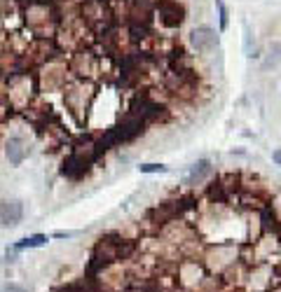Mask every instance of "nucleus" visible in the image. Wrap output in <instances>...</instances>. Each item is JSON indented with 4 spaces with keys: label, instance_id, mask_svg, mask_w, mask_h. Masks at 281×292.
<instances>
[{
    "label": "nucleus",
    "instance_id": "f257e3e1",
    "mask_svg": "<svg viewBox=\"0 0 281 292\" xmlns=\"http://www.w3.org/2000/svg\"><path fill=\"white\" fill-rule=\"evenodd\" d=\"M33 89H35V80L29 70L12 75V77H7L5 103L12 110H29L31 101H33Z\"/></svg>",
    "mask_w": 281,
    "mask_h": 292
},
{
    "label": "nucleus",
    "instance_id": "f03ea898",
    "mask_svg": "<svg viewBox=\"0 0 281 292\" xmlns=\"http://www.w3.org/2000/svg\"><path fill=\"white\" fill-rule=\"evenodd\" d=\"M63 101L68 105L70 115L75 117L78 122L85 120L87 110L92 105V98H94V84L89 80H73L63 86Z\"/></svg>",
    "mask_w": 281,
    "mask_h": 292
},
{
    "label": "nucleus",
    "instance_id": "7ed1b4c3",
    "mask_svg": "<svg viewBox=\"0 0 281 292\" xmlns=\"http://www.w3.org/2000/svg\"><path fill=\"white\" fill-rule=\"evenodd\" d=\"M68 66L61 61V59H49L45 63V68H42L40 77H38V84L40 89L45 92H54V89H63V86L68 84Z\"/></svg>",
    "mask_w": 281,
    "mask_h": 292
},
{
    "label": "nucleus",
    "instance_id": "20e7f679",
    "mask_svg": "<svg viewBox=\"0 0 281 292\" xmlns=\"http://www.w3.org/2000/svg\"><path fill=\"white\" fill-rule=\"evenodd\" d=\"M155 10L160 14V21L167 26V28H178L185 19V10L178 0H157Z\"/></svg>",
    "mask_w": 281,
    "mask_h": 292
},
{
    "label": "nucleus",
    "instance_id": "39448f33",
    "mask_svg": "<svg viewBox=\"0 0 281 292\" xmlns=\"http://www.w3.org/2000/svg\"><path fill=\"white\" fill-rule=\"evenodd\" d=\"M96 56H94L89 49H80V52H75L73 59L68 63V70L78 77V80H89L94 73H96Z\"/></svg>",
    "mask_w": 281,
    "mask_h": 292
},
{
    "label": "nucleus",
    "instance_id": "423d86ee",
    "mask_svg": "<svg viewBox=\"0 0 281 292\" xmlns=\"http://www.w3.org/2000/svg\"><path fill=\"white\" fill-rule=\"evenodd\" d=\"M143 129H145V120L143 117H138V115H134V112H126V115L115 124V131H117V136H120V143H129V140H134L136 136L143 133Z\"/></svg>",
    "mask_w": 281,
    "mask_h": 292
},
{
    "label": "nucleus",
    "instance_id": "0eeeda50",
    "mask_svg": "<svg viewBox=\"0 0 281 292\" xmlns=\"http://www.w3.org/2000/svg\"><path fill=\"white\" fill-rule=\"evenodd\" d=\"M23 220V203L19 199H3L0 201V224L14 227Z\"/></svg>",
    "mask_w": 281,
    "mask_h": 292
},
{
    "label": "nucleus",
    "instance_id": "6e6552de",
    "mask_svg": "<svg viewBox=\"0 0 281 292\" xmlns=\"http://www.w3.org/2000/svg\"><path fill=\"white\" fill-rule=\"evenodd\" d=\"M190 45L195 47L197 52H211L213 47L218 45V33L209 26H199L190 33Z\"/></svg>",
    "mask_w": 281,
    "mask_h": 292
},
{
    "label": "nucleus",
    "instance_id": "1a4fd4ad",
    "mask_svg": "<svg viewBox=\"0 0 281 292\" xmlns=\"http://www.w3.org/2000/svg\"><path fill=\"white\" fill-rule=\"evenodd\" d=\"M5 155H7V161H10L12 166H19V164L26 159V155H29V148H26V143H23V138L12 136L10 140H7Z\"/></svg>",
    "mask_w": 281,
    "mask_h": 292
},
{
    "label": "nucleus",
    "instance_id": "9d476101",
    "mask_svg": "<svg viewBox=\"0 0 281 292\" xmlns=\"http://www.w3.org/2000/svg\"><path fill=\"white\" fill-rule=\"evenodd\" d=\"M87 171H89V164H87V161H82L80 157H75V155H70L68 159L63 161V166H61V173L66 178H70V180H78V178H82Z\"/></svg>",
    "mask_w": 281,
    "mask_h": 292
},
{
    "label": "nucleus",
    "instance_id": "9b49d317",
    "mask_svg": "<svg viewBox=\"0 0 281 292\" xmlns=\"http://www.w3.org/2000/svg\"><path fill=\"white\" fill-rule=\"evenodd\" d=\"M152 14H155L152 0H132V21L148 23Z\"/></svg>",
    "mask_w": 281,
    "mask_h": 292
},
{
    "label": "nucleus",
    "instance_id": "f8f14e48",
    "mask_svg": "<svg viewBox=\"0 0 281 292\" xmlns=\"http://www.w3.org/2000/svg\"><path fill=\"white\" fill-rule=\"evenodd\" d=\"M211 173V161L209 159H199L197 164H192V168H190L188 178H185V185H197L201 183L204 178Z\"/></svg>",
    "mask_w": 281,
    "mask_h": 292
},
{
    "label": "nucleus",
    "instance_id": "ddd939ff",
    "mask_svg": "<svg viewBox=\"0 0 281 292\" xmlns=\"http://www.w3.org/2000/svg\"><path fill=\"white\" fill-rule=\"evenodd\" d=\"M47 241H49V239H47L45 234L26 236V239H21V241H17V243H14V250H26V248H40V246H45Z\"/></svg>",
    "mask_w": 281,
    "mask_h": 292
},
{
    "label": "nucleus",
    "instance_id": "4468645a",
    "mask_svg": "<svg viewBox=\"0 0 281 292\" xmlns=\"http://www.w3.org/2000/svg\"><path fill=\"white\" fill-rule=\"evenodd\" d=\"M138 171L141 173H167L169 166H164V164H141Z\"/></svg>",
    "mask_w": 281,
    "mask_h": 292
},
{
    "label": "nucleus",
    "instance_id": "2eb2a0df",
    "mask_svg": "<svg viewBox=\"0 0 281 292\" xmlns=\"http://www.w3.org/2000/svg\"><path fill=\"white\" fill-rule=\"evenodd\" d=\"M216 5H218V12H220V31L227 28V10H225L223 0H216Z\"/></svg>",
    "mask_w": 281,
    "mask_h": 292
},
{
    "label": "nucleus",
    "instance_id": "dca6fc26",
    "mask_svg": "<svg viewBox=\"0 0 281 292\" xmlns=\"http://www.w3.org/2000/svg\"><path fill=\"white\" fill-rule=\"evenodd\" d=\"M0 292H29V290H26L23 285H17V283H7V285L3 287Z\"/></svg>",
    "mask_w": 281,
    "mask_h": 292
},
{
    "label": "nucleus",
    "instance_id": "f3484780",
    "mask_svg": "<svg viewBox=\"0 0 281 292\" xmlns=\"http://www.w3.org/2000/svg\"><path fill=\"white\" fill-rule=\"evenodd\" d=\"M272 159H274L276 166H281V150H274V152H272Z\"/></svg>",
    "mask_w": 281,
    "mask_h": 292
},
{
    "label": "nucleus",
    "instance_id": "a211bd4d",
    "mask_svg": "<svg viewBox=\"0 0 281 292\" xmlns=\"http://www.w3.org/2000/svg\"><path fill=\"white\" fill-rule=\"evenodd\" d=\"M54 236H57V239H70L73 234H70V231H57Z\"/></svg>",
    "mask_w": 281,
    "mask_h": 292
}]
</instances>
